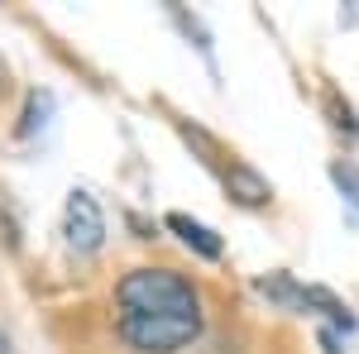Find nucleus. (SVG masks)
Here are the masks:
<instances>
[{
  "label": "nucleus",
  "mask_w": 359,
  "mask_h": 354,
  "mask_svg": "<svg viewBox=\"0 0 359 354\" xmlns=\"http://www.w3.org/2000/svg\"><path fill=\"white\" fill-rule=\"evenodd\" d=\"M206 330L201 292L172 268H130L115 282V335L135 354H182Z\"/></svg>",
  "instance_id": "1"
},
{
  "label": "nucleus",
  "mask_w": 359,
  "mask_h": 354,
  "mask_svg": "<svg viewBox=\"0 0 359 354\" xmlns=\"http://www.w3.org/2000/svg\"><path fill=\"white\" fill-rule=\"evenodd\" d=\"M254 287H259L269 301L287 306V311H321V316H331V321L345 330V335L355 330V316L345 311V301L335 297V292H326V287H302L292 273H269V278H259Z\"/></svg>",
  "instance_id": "2"
},
{
  "label": "nucleus",
  "mask_w": 359,
  "mask_h": 354,
  "mask_svg": "<svg viewBox=\"0 0 359 354\" xmlns=\"http://www.w3.org/2000/svg\"><path fill=\"white\" fill-rule=\"evenodd\" d=\"M62 235L72 254H96L106 245V216H101V201L86 187L67 191V206H62Z\"/></svg>",
  "instance_id": "3"
},
{
  "label": "nucleus",
  "mask_w": 359,
  "mask_h": 354,
  "mask_svg": "<svg viewBox=\"0 0 359 354\" xmlns=\"http://www.w3.org/2000/svg\"><path fill=\"white\" fill-rule=\"evenodd\" d=\"M168 230H172V235H177L182 245L192 249V254H201V259H221V254H225L221 235H216L211 225H201V220L182 216V211H172V216H168Z\"/></svg>",
  "instance_id": "4"
},
{
  "label": "nucleus",
  "mask_w": 359,
  "mask_h": 354,
  "mask_svg": "<svg viewBox=\"0 0 359 354\" xmlns=\"http://www.w3.org/2000/svg\"><path fill=\"white\" fill-rule=\"evenodd\" d=\"M225 187H230V196H235L240 206H269V201H273V187H269L254 168H245V163H230Z\"/></svg>",
  "instance_id": "5"
},
{
  "label": "nucleus",
  "mask_w": 359,
  "mask_h": 354,
  "mask_svg": "<svg viewBox=\"0 0 359 354\" xmlns=\"http://www.w3.org/2000/svg\"><path fill=\"white\" fill-rule=\"evenodd\" d=\"M331 177L340 182V191L350 196V206H359V172H355V168H350V163H335Z\"/></svg>",
  "instance_id": "6"
},
{
  "label": "nucleus",
  "mask_w": 359,
  "mask_h": 354,
  "mask_svg": "<svg viewBox=\"0 0 359 354\" xmlns=\"http://www.w3.org/2000/svg\"><path fill=\"white\" fill-rule=\"evenodd\" d=\"M0 354H10V340H5V335H0Z\"/></svg>",
  "instance_id": "7"
}]
</instances>
